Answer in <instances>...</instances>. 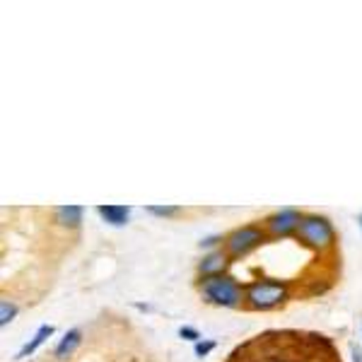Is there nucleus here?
Returning <instances> with one entry per match:
<instances>
[{
	"mask_svg": "<svg viewBox=\"0 0 362 362\" xmlns=\"http://www.w3.org/2000/svg\"><path fill=\"white\" fill-rule=\"evenodd\" d=\"M198 290H201L203 300L215 307L235 309L244 302L242 285H239L232 276H227V273H223V276H213V278H201Z\"/></svg>",
	"mask_w": 362,
	"mask_h": 362,
	"instance_id": "nucleus-1",
	"label": "nucleus"
},
{
	"mask_svg": "<svg viewBox=\"0 0 362 362\" xmlns=\"http://www.w3.org/2000/svg\"><path fill=\"white\" fill-rule=\"evenodd\" d=\"M288 300V285L280 280H254L244 290V305L256 312H268V309L283 305Z\"/></svg>",
	"mask_w": 362,
	"mask_h": 362,
	"instance_id": "nucleus-2",
	"label": "nucleus"
},
{
	"mask_svg": "<svg viewBox=\"0 0 362 362\" xmlns=\"http://www.w3.org/2000/svg\"><path fill=\"white\" fill-rule=\"evenodd\" d=\"M297 237H300L302 244H307V247L317 251H329L336 244V230L331 225V220L317 213L302 215V223L297 227Z\"/></svg>",
	"mask_w": 362,
	"mask_h": 362,
	"instance_id": "nucleus-3",
	"label": "nucleus"
},
{
	"mask_svg": "<svg viewBox=\"0 0 362 362\" xmlns=\"http://www.w3.org/2000/svg\"><path fill=\"white\" fill-rule=\"evenodd\" d=\"M266 227L261 225H244L232 230L230 235L225 237V254L230 259H239V256H247L249 251H254L256 247L266 242Z\"/></svg>",
	"mask_w": 362,
	"mask_h": 362,
	"instance_id": "nucleus-4",
	"label": "nucleus"
},
{
	"mask_svg": "<svg viewBox=\"0 0 362 362\" xmlns=\"http://www.w3.org/2000/svg\"><path fill=\"white\" fill-rule=\"evenodd\" d=\"M302 215L300 210L295 208H283L278 213H273L271 218H266V235L268 237H290V235H297V227L302 223Z\"/></svg>",
	"mask_w": 362,
	"mask_h": 362,
	"instance_id": "nucleus-5",
	"label": "nucleus"
},
{
	"mask_svg": "<svg viewBox=\"0 0 362 362\" xmlns=\"http://www.w3.org/2000/svg\"><path fill=\"white\" fill-rule=\"evenodd\" d=\"M227 264H230V256L225 254V249H215L208 251L206 256L198 264V276L201 278H213V276H223Z\"/></svg>",
	"mask_w": 362,
	"mask_h": 362,
	"instance_id": "nucleus-6",
	"label": "nucleus"
},
{
	"mask_svg": "<svg viewBox=\"0 0 362 362\" xmlns=\"http://www.w3.org/2000/svg\"><path fill=\"white\" fill-rule=\"evenodd\" d=\"M83 213L85 210L80 206H61L54 210V220L66 230H78L80 223H83Z\"/></svg>",
	"mask_w": 362,
	"mask_h": 362,
	"instance_id": "nucleus-7",
	"label": "nucleus"
},
{
	"mask_svg": "<svg viewBox=\"0 0 362 362\" xmlns=\"http://www.w3.org/2000/svg\"><path fill=\"white\" fill-rule=\"evenodd\" d=\"M80 343H83V331L80 329H70L66 336L58 341V346H56V350H54V355H56V360H68L70 355L75 353V350L80 348Z\"/></svg>",
	"mask_w": 362,
	"mask_h": 362,
	"instance_id": "nucleus-8",
	"label": "nucleus"
},
{
	"mask_svg": "<svg viewBox=\"0 0 362 362\" xmlns=\"http://www.w3.org/2000/svg\"><path fill=\"white\" fill-rule=\"evenodd\" d=\"M97 215L112 227H124L128 223V218H131V208L128 206H97Z\"/></svg>",
	"mask_w": 362,
	"mask_h": 362,
	"instance_id": "nucleus-9",
	"label": "nucleus"
},
{
	"mask_svg": "<svg viewBox=\"0 0 362 362\" xmlns=\"http://www.w3.org/2000/svg\"><path fill=\"white\" fill-rule=\"evenodd\" d=\"M51 336H54V326H51V324L39 326L37 334L32 336V341H27L25 346L20 348V353H17V360H22V358H27V355L37 353V350L46 343V338H51Z\"/></svg>",
	"mask_w": 362,
	"mask_h": 362,
	"instance_id": "nucleus-10",
	"label": "nucleus"
},
{
	"mask_svg": "<svg viewBox=\"0 0 362 362\" xmlns=\"http://www.w3.org/2000/svg\"><path fill=\"white\" fill-rule=\"evenodd\" d=\"M15 317H17V305L13 300H8V297H3L0 300V326H8Z\"/></svg>",
	"mask_w": 362,
	"mask_h": 362,
	"instance_id": "nucleus-11",
	"label": "nucleus"
},
{
	"mask_svg": "<svg viewBox=\"0 0 362 362\" xmlns=\"http://www.w3.org/2000/svg\"><path fill=\"white\" fill-rule=\"evenodd\" d=\"M145 213L155 215V218H177V215H181V208H177V206H148L145 208Z\"/></svg>",
	"mask_w": 362,
	"mask_h": 362,
	"instance_id": "nucleus-12",
	"label": "nucleus"
},
{
	"mask_svg": "<svg viewBox=\"0 0 362 362\" xmlns=\"http://www.w3.org/2000/svg\"><path fill=\"white\" fill-rule=\"evenodd\" d=\"M179 338H184V341H191L196 346V343L201 341V331H198L196 326L186 324V326H181V329H179Z\"/></svg>",
	"mask_w": 362,
	"mask_h": 362,
	"instance_id": "nucleus-13",
	"label": "nucleus"
},
{
	"mask_svg": "<svg viewBox=\"0 0 362 362\" xmlns=\"http://www.w3.org/2000/svg\"><path fill=\"white\" fill-rule=\"evenodd\" d=\"M215 346H218L215 341H198L196 346H194V353L198 355V358H206L208 353H213Z\"/></svg>",
	"mask_w": 362,
	"mask_h": 362,
	"instance_id": "nucleus-14",
	"label": "nucleus"
},
{
	"mask_svg": "<svg viewBox=\"0 0 362 362\" xmlns=\"http://www.w3.org/2000/svg\"><path fill=\"white\" fill-rule=\"evenodd\" d=\"M220 242H225V237L210 235V237H206V239H201V249H213V247H218Z\"/></svg>",
	"mask_w": 362,
	"mask_h": 362,
	"instance_id": "nucleus-15",
	"label": "nucleus"
},
{
	"mask_svg": "<svg viewBox=\"0 0 362 362\" xmlns=\"http://www.w3.org/2000/svg\"><path fill=\"white\" fill-rule=\"evenodd\" d=\"M350 353H353V362H362V350L355 346V343L350 346Z\"/></svg>",
	"mask_w": 362,
	"mask_h": 362,
	"instance_id": "nucleus-16",
	"label": "nucleus"
},
{
	"mask_svg": "<svg viewBox=\"0 0 362 362\" xmlns=\"http://www.w3.org/2000/svg\"><path fill=\"white\" fill-rule=\"evenodd\" d=\"M358 223H360V230H362V213L358 215Z\"/></svg>",
	"mask_w": 362,
	"mask_h": 362,
	"instance_id": "nucleus-17",
	"label": "nucleus"
}]
</instances>
